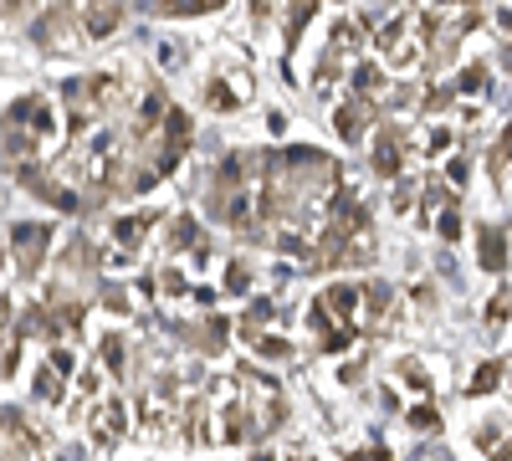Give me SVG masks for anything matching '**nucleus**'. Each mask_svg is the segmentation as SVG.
Listing matches in <instances>:
<instances>
[{"mask_svg": "<svg viewBox=\"0 0 512 461\" xmlns=\"http://www.w3.org/2000/svg\"><path fill=\"white\" fill-rule=\"evenodd\" d=\"M47 241H52V231H47V226H16V231H11V246H16V267H21V277H36V272H41Z\"/></svg>", "mask_w": 512, "mask_h": 461, "instance_id": "f257e3e1", "label": "nucleus"}, {"mask_svg": "<svg viewBox=\"0 0 512 461\" xmlns=\"http://www.w3.org/2000/svg\"><path fill=\"white\" fill-rule=\"evenodd\" d=\"M123 426H128L123 400H103V405L93 410V421H88V436H93L98 446H113V441L123 436Z\"/></svg>", "mask_w": 512, "mask_h": 461, "instance_id": "f03ea898", "label": "nucleus"}, {"mask_svg": "<svg viewBox=\"0 0 512 461\" xmlns=\"http://www.w3.org/2000/svg\"><path fill=\"white\" fill-rule=\"evenodd\" d=\"M67 374H72V354H67V349H57V354L47 359V369L36 374V400L57 405V400H62V385H67Z\"/></svg>", "mask_w": 512, "mask_h": 461, "instance_id": "7ed1b4c3", "label": "nucleus"}, {"mask_svg": "<svg viewBox=\"0 0 512 461\" xmlns=\"http://www.w3.org/2000/svg\"><path fill=\"white\" fill-rule=\"evenodd\" d=\"M482 267L487 272H507V226H482Z\"/></svg>", "mask_w": 512, "mask_h": 461, "instance_id": "20e7f679", "label": "nucleus"}, {"mask_svg": "<svg viewBox=\"0 0 512 461\" xmlns=\"http://www.w3.org/2000/svg\"><path fill=\"white\" fill-rule=\"evenodd\" d=\"M374 170L379 175H400V139L395 134H384L379 149H374Z\"/></svg>", "mask_w": 512, "mask_h": 461, "instance_id": "39448f33", "label": "nucleus"}, {"mask_svg": "<svg viewBox=\"0 0 512 461\" xmlns=\"http://www.w3.org/2000/svg\"><path fill=\"white\" fill-rule=\"evenodd\" d=\"M118 21V0H93V11H88V31L93 36H108Z\"/></svg>", "mask_w": 512, "mask_h": 461, "instance_id": "423d86ee", "label": "nucleus"}, {"mask_svg": "<svg viewBox=\"0 0 512 461\" xmlns=\"http://www.w3.org/2000/svg\"><path fill=\"white\" fill-rule=\"evenodd\" d=\"M195 344H200L205 354H221V344H226V318H205V328L195 333Z\"/></svg>", "mask_w": 512, "mask_h": 461, "instance_id": "0eeeda50", "label": "nucleus"}, {"mask_svg": "<svg viewBox=\"0 0 512 461\" xmlns=\"http://www.w3.org/2000/svg\"><path fill=\"white\" fill-rule=\"evenodd\" d=\"M149 226H154V216H128V221H118V226H113V236H118L123 246H139V236H144Z\"/></svg>", "mask_w": 512, "mask_h": 461, "instance_id": "6e6552de", "label": "nucleus"}, {"mask_svg": "<svg viewBox=\"0 0 512 461\" xmlns=\"http://www.w3.org/2000/svg\"><path fill=\"white\" fill-rule=\"evenodd\" d=\"M123 359H128L123 339H118V333H108V339H103V369H108V374H123V369H128Z\"/></svg>", "mask_w": 512, "mask_h": 461, "instance_id": "1a4fd4ad", "label": "nucleus"}, {"mask_svg": "<svg viewBox=\"0 0 512 461\" xmlns=\"http://www.w3.org/2000/svg\"><path fill=\"white\" fill-rule=\"evenodd\" d=\"M497 385H502V359H492V364H482V369H477L472 395H487V390H497Z\"/></svg>", "mask_w": 512, "mask_h": 461, "instance_id": "9d476101", "label": "nucleus"}, {"mask_svg": "<svg viewBox=\"0 0 512 461\" xmlns=\"http://www.w3.org/2000/svg\"><path fill=\"white\" fill-rule=\"evenodd\" d=\"M364 108H344V113H338V134H344V139H359L364 134Z\"/></svg>", "mask_w": 512, "mask_h": 461, "instance_id": "9b49d317", "label": "nucleus"}, {"mask_svg": "<svg viewBox=\"0 0 512 461\" xmlns=\"http://www.w3.org/2000/svg\"><path fill=\"white\" fill-rule=\"evenodd\" d=\"M190 241H195V221H190V216H180V221H175V231H169V246L185 251Z\"/></svg>", "mask_w": 512, "mask_h": 461, "instance_id": "f8f14e48", "label": "nucleus"}, {"mask_svg": "<svg viewBox=\"0 0 512 461\" xmlns=\"http://www.w3.org/2000/svg\"><path fill=\"white\" fill-rule=\"evenodd\" d=\"M256 354H267V359H292V344L287 339H251Z\"/></svg>", "mask_w": 512, "mask_h": 461, "instance_id": "ddd939ff", "label": "nucleus"}, {"mask_svg": "<svg viewBox=\"0 0 512 461\" xmlns=\"http://www.w3.org/2000/svg\"><path fill=\"white\" fill-rule=\"evenodd\" d=\"M415 195H420V185H415V180H410V185H400V190H395V211H410Z\"/></svg>", "mask_w": 512, "mask_h": 461, "instance_id": "4468645a", "label": "nucleus"}, {"mask_svg": "<svg viewBox=\"0 0 512 461\" xmlns=\"http://www.w3.org/2000/svg\"><path fill=\"white\" fill-rule=\"evenodd\" d=\"M410 426H420V431H436V410H410Z\"/></svg>", "mask_w": 512, "mask_h": 461, "instance_id": "2eb2a0df", "label": "nucleus"}, {"mask_svg": "<svg viewBox=\"0 0 512 461\" xmlns=\"http://www.w3.org/2000/svg\"><path fill=\"white\" fill-rule=\"evenodd\" d=\"M482 77H487L482 67H466V77H461V88H466V93H477V88H482Z\"/></svg>", "mask_w": 512, "mask_h": 461, "instance_id": "dca6fc26", "label": "nucleus"}, {"mask_svg": "<svg viewBox=\"0 0 512 461\" xmlns=\"http://www.w3.org/2000/svg\"><path fill=\"white\" fill-rule=\"evenodd\" d=\"M359 88H364V93L379 88V67H359Z\"/></svg>", "mask_w": 512, "mask_h": 461, "instance_id": "f3484780", "label": "nucleus"}, {"mask_svg": "<svg viewBox=\"0 0 512 461\" xmlns=\"http://www.w3.org/2000/svg\"><path fill=\"white\" fill-rule=\"evenodd\" d=\"M507 318V292H497V303L487 308V323H502Z\"/></svg>", "mask_w": 512, "mask_h": 461, "instance_id": "a211bd4d", "label": "nucleus"}, {"mask_svg": "<svg viewBox=\"0 0 512 461\" xmlns=\"http://www.w3.org/2000/svg\"><path fill=\"white\" fill-rule=\"evenodd\" d=\"M226 287H231V292H246V267H231V277H226Z\"/></svg>", "mask_w": 512, "mask_h": 461, "instance_id": "6ab92c4d", "label": "nucleus"}, {"mask_svg": "<svg viewBox=\"0 0 512 461\" xmlns=\"http://www.w3.org/2000/svg\"><path fill=\"white\" fill-rule=\"evenodd\" d=\"M354 461H395V456H384V451H354Z\"/></svg>", "mask_w": 512, "mask_h": 461, "instance_id": "aec40b11", "label": "nucleus"}, {"mask_svg": "<svg viewBox=\"0 0 512 461\" xmlns=\"http://www.w3.org/2000/svg\"><path fill=\"white\" fill-rule=\"evenodd\" d=\"M6 323H11V303L0 298V333H6Z\"/></svg>", "mask_w": 512, "mask_h": 461, "instance_id": "412c9836", "label": "nucleus"}, {"mask_svg": "<svg viewBox=\"0 0 512 461\" xmlns=\"http://www.w3.org/2000/svg\"><path fill=\"white\" fill-rule=\"evenodd\" d=\"M492 461H507V451H497V456H492Z\"/></svg>", "mask_w": 512, "mask_h": 461, "instance_id": "4be33fe9", "label": "nucleus"}, {"mask_svg": "<svg viewBox=\"0 0 512 461\" xmlns=\"http://www.w3.org/2000/svg\"><path fill=\"white\" fill-rule=\"evenodd\" d=\"M256 461H272V456H267V451H262V456H256Z\"/></svg>", "mask_w": 512, "mask_h": 461, "instance_id": "5701e85b", "label": "nucleus"}]
</instances>
